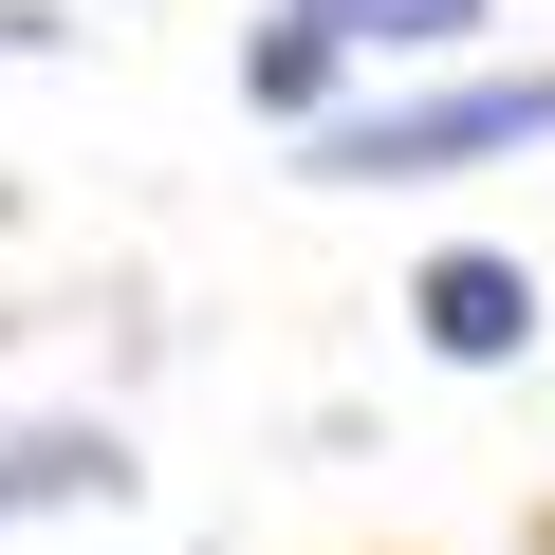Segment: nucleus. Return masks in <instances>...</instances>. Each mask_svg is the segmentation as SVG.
Here are the masks:
<instances>
[{
	"label": "nucleus",
	"mask_w": 555,
	"mask_h": 555,
	"mask_svg": "<svg viewBox=\"0 0 555 555\" xmlns=\"http://www.w3.org/2000/svg\"><path fill=\"white\" fill-rule=\"evenodd\" d=\"M75 500H130L112 426H0V518H75Z\"/></svg>",
	"instance_id": "3"
},
{
	"label": "nucleus",
	"mask_w": 555,
	"mask_h": 555,
	"mask_svg": "<svg viewBox=\"0 0 555 555\" xmlns=\"http://www.w3.org/2000/svg\"><path fill=\"white\" fill-rule=\"evenodd\" d=\"M334 75H352V56L297 20V0H278V20H259V56H241V93H259V112H315V130H334Z\"/></svg>",
	"instance_id": "5"
},
{
	"label": "nucleus",
	"mask_w": 555,
	"mask_h": 555,
	"mask_svg": "<svg viewBox=\"0 0 555 555\" xmlns=\"http://www.w3.org/2000/svg\"><path fill=\"white\" fill-rule=\"evenodd\" d=\"M555 130V75H444V93H371L315 130V185H426V167H500Z\"/></svg>",
	"instance_id": "1"
},
{
	"label": "nucleus",
	"mask_w": 555,
	"mask_h": 555,
	"mask_svg": "<svg viewBox=\"0 0 555 555\" xmlns=\"http://www.w3.org/2000/svg\"><path fill=\"white\" fill-rule=\"evenodd\" d=\"M297 20H315L334 56H463L481 0H297Z\"/></svg>",
	"instance_id": "4"
},
{
	"label": "nucleus",
	"mask_w": 555,
	"mask_h": 555,
	"mask_svg": "<svg viewBox=\"0 0 555 555\" xmlns=\"http://www.w3.org/2000/svg\"><path fill=\"white\" fill-rule=\"evenodd\" d=\"M408 315H426V352H444V371H500V352H537V278H518V259H481V241H444V259L408 278Z\"/></svg>",
	"instance_id": "2"
}]
</instances>
